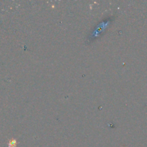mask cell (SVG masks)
I'll return each instance as SVG.
<instances>
[{"label":"cell","instance_id":"cell-1","mask_svg":"<svg viewBox=\"0 0 147 147\" xmlns=\"http://www.w3.org/2000/svg\"><path fill=\"white\" fill-rule=\"evenodd\" d=\"M16 145H17V142H16L15 140H11L9 144V147H14Z\"/></svg>","mask_w":147,"mask_h":147}]
</instances>
